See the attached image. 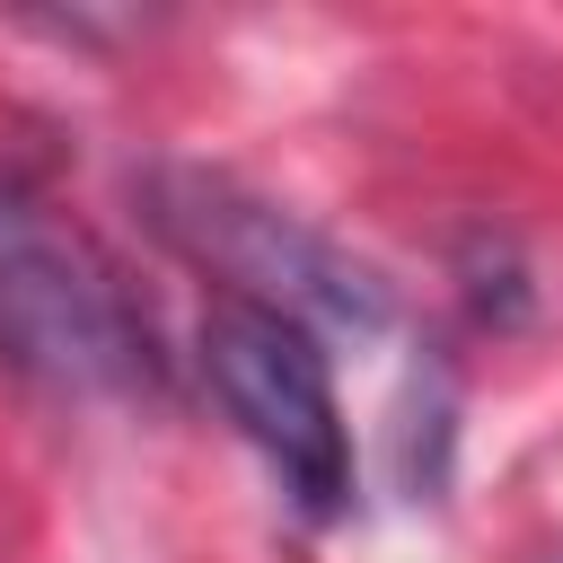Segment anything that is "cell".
Here are the masks:
<instances>
[{"instance_id":"1","label":"cell","mask_w":563,"mask_h":563,"mask_svg":"<svg viewBox=\"0 0 563 563\" xmlns=\"http://www.w3.org/2000/svg\"><path fill=\"white\" fill-rule=\"evenodd\" d=\"M202 378H211L220 413L246 431V449L282 475V493L308 519H334L352 501V431H343V405H334V369H325V352H317V334L299 317L211 299Z\"/></svg>"},{"instance_id":"2","label":"cell","mask_w":563,"mask_h":563,"mask_svg":"<svg viewBox=\"0 0 563 563\" xmlns=\"http://www.w3.org/2000/svg\"><path fill=\"white\" fill-rule=\"evenodd\" d=\"M158 229L229 282L220 299L299 317L308 334H378L387 325V290L369 264H352L308 220L238 194L229 176H158Z\"/></svg>"},{"instance_id":"3","label":"cell","mask_w":563,"mask_h":563,"mask_svg":"<svg viewBox=\"0 0 563 563\" xmlns=\"http://www.w3.org/2000/svg\"><path fill=\"white\" fill-rule=\"evenodd\" d=\"M0 352L53 387H132L150 343L123 290L62 238L26 194L0 185Z\"/></svg>"}]
</instances>
